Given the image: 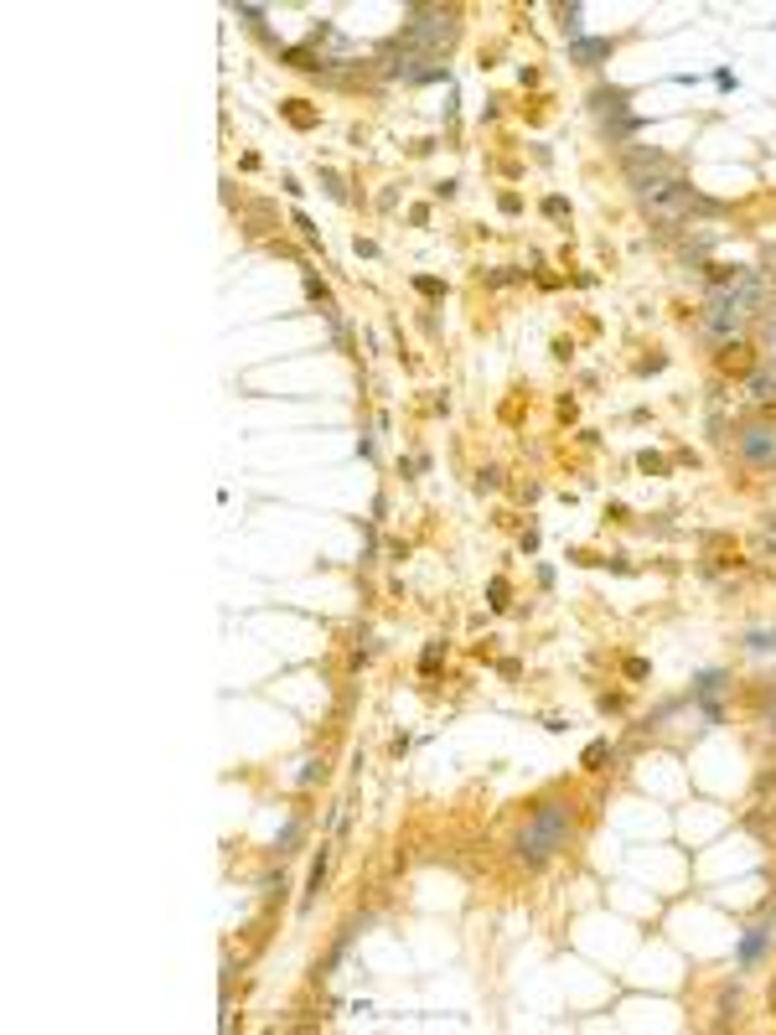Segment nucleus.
Masks as SVG:
<instances>
[{"label": "nucleus", "instance_id": "1", "mask_svg": "<svg viewBox=\"0 0 776 1035\" xmlns=\"http://www.w3.org/2000/svg\"><path fill=\"white\" fill-rule=\"evenodd\" d=\"M766 290L772 286H766L762 270H750V275H740V280H730V286L709 290V300H704V337H709V342H735L740 327H746V316L766 300Z\"/></svg>", "mask_w": 776, "mask_h": 1035}, {"label": "nucleus", "instance_id": "2", "mask_svg": "<svg viewBox=\"0 0 776 1035\" xmlns=\"http://www.w3.org/2000/svg\"><path fill=\"white\" fill-rule=\"evenodd\" d=\"M565 839H569V808L565 803H544V808L534 813V824L518 834V855L528 859V865H544L554 849H565Z\"/></svg>", "mask_w": 776, "mask_h": 1035}, {"label": "nucleus", "instance_id": "3", "mask_svg": "<svg viewBox=\"0 0 776 1035\" xmlns=\"http://www.w3.org/2000/svg\"><path fill=\"white\" fill-rule=\"evenodd\" d=\"M450 37H456L450 16H446V11H430V16H419V21H409V31H404V47H419V52H440Z\"/></svg>", "mask_w": 776, "mask_h": 1035}, {"label": "nucleus", "instance_id": "4", "mask_svg": "<svg viewBox=\"0 0 776 1035\" xmlns=\"http://www.w3.org/2000/svg\"><path fill=\"white\" fill-rule=\"evenodd\" d=\"M740 456L750 466H776V425H750L740 430Z\"/></svg>", "mask_w": 776, "mask_h": 1035}, {"label": "nucleus", "instance_id": "5", "mask_svg": "<svg viewBox=\"0 0 776 1035\" xmlns=\"http://www.w3.org/2000/svg\"><path fill=\"white\" fill-rule=\"evenodd\" d=\"M575 58H580V62H596V58H611V42H575Z\"/></svg>", "mask_w": 776, "mask_h": 1035}, {"label": "nucleus", "instance_id": "6", "mask_svg": "<svg viewBox=\"0 0 776 1035\" xmlns=\"http://www.w3.org/2000/svg\"><path fill=\"white\" fill-rule=\"evenodd\" d=\"M772 342H776V306H772Z\"/></svg>", "mask_w": 776, "mask_h": 1035}]
</instances>
